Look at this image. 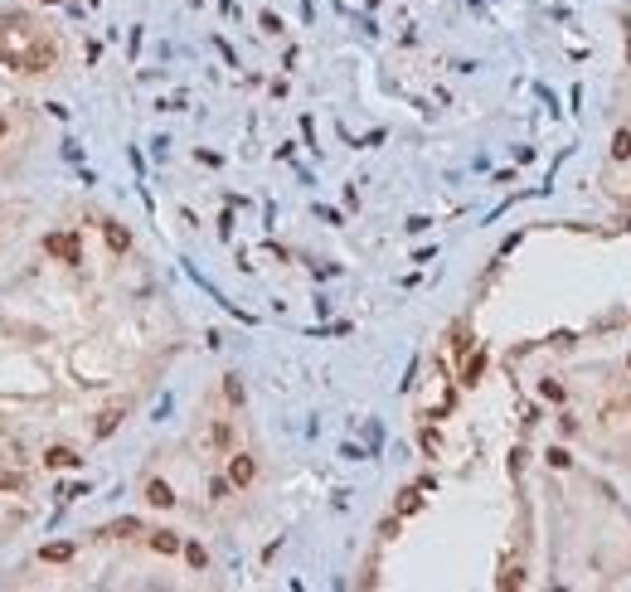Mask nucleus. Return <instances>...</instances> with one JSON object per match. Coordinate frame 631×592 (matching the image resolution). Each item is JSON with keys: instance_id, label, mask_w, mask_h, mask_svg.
Here are the masks:
<instances>
[{"instance_id": "nucleus-1", "label": "nucleus", "mask_w": 631, "mask_h": 592, "mask_svg": "<svg viewBox=\"0 0 631 592\" xmlns=\"http://www.w3.org/2000/svg\"><path fill=\"white\" fill-rule=\"evenodd\" d=\"M258 476V466H253V457L243 452V457H233V486H248Z\"/></svg>"}, {"instance_id": "nucleus-2", "label": "nucleus", "mask_w": 631, "mask_h": 592, "mask_svg": "<svg viewBox=\"0 0 631 592\" xmlns=\"http://www.w3.org/2000/svg\"><path fill=\"white\" fill-rule=\"evenodd\" d=\"M146 500H151V505H170L175 495H170V486H165V481H151V486H146Z\"/></svg>"}, {"instance_id": "nucleus-3", "label": "nucleus", "mask_w": 631, "mask_h": 592, "mask_svg": "<svg viewBox=\"0 0 631 592\" xmlns=\"http://www.w3.org/2000/svg\"><path fill=\"white\" fill-rule=\"evenodd\" d=\"M49 466H78V457L68 452V447H49V457H44Z\"/></svg>"}, {"instance_id": "nucleus-4", "label": "nucleus", "mask_w": 631, "mask_h": 592, "mask_svg": "<svg viewBox=\"0 0 631 592\" xmlns=\"http://www.w3.org/2000/svg\"><path fill=\"white\" fill-rule=\"evenodd\" d=\"M151 544H156L161 554H175V549H180V539H175V534H165V529H156V534H151Z\"/></svg>"}, {"instance_id": "nucleus-5", "label": "nucleus", "mask_w": 631, "mask_h": 592, "mask_svg": "<svg viewBox=\"0 0 631 592\" xmlns=\"http://www.w3.org/2000/svg\"><path fill=\"white\" fill-rule=\"evenodd\" d=\"M20 486H24V481H20L15 471H0V491H20Z\"/></svg>"}, {"instance_id": "nucleus-6", "label": "nucleus", "mask_w": 631, "mask_h": 592, "mask_svg": "<svg viewBox=\"0 0 631 592\" xmlns=\"http://www.w3.org/2000/svg\"><path fill=\"white\" fill-rule=\"evenodd\" d=\"M5 131H10V121H5V117H0V141H5Z\"/></svg>"}]
</instances>
